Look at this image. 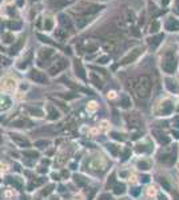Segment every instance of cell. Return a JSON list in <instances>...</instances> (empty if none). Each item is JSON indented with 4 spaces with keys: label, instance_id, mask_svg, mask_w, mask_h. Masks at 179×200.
I'll return each mask as SVG.
<instances>
[{
    "label": "cell",
    "instance_id": "10",
    "mask_svg": "<svg viewBox=\"0 0 179 200\" xmlns=\"http://www.w3.org/2000/svg\"><path fill=\"white\" fill-rule=\"evenodd\" d=\"M75 71H76V75L79 76V77H82V79H86V73H84V69H83L82 64H80L79 62L75 63Z\"/></svg>",
    "mask_w": 179,
    "mask_h": 200
},
{
    "label": "cell",
    "instance_id": "20",
    "mask_svg": "<svg viewBox=\"0 0 179 200\" xmlns=\"http://www.w3.org/2000/svg\"><path fill=\"white\" fill-rule=\"evenodd\" d=\"M50 112H51V119H55V117H58V112H56L55 110H54V108L52 107H50Z\"/></svg>",
    "mask_w": 179,
    "mask_h": 200
},
{
    "label": "cell",
    "instance_id": "6",
    "mask_svg": "<svg viewBox=\"0 0 179 200\" xmlns=\"http://www.w3.org/2000/svg\"><path fill=\"white\" fill-rule=\"evenodd\" d=\"M31 79L36 83H47V76L38 69H34L31 72Z\"/></svg>",
    "mask_w": 179,
    "mask_h": 200
},
{
    "label": "cell",
    "instance_id": "13",
    "mask_svg": "<svg viewBox=\"0 0 179 200\" xmlns=\"http://www.w3.org/2000/svg\"><path fill=\"white\" fill-rule=\"evenodd\" d=\"M54 55V51L52 49H41L40 51V60H43V59H48L51 58V56Z\"/></svg>",
    "mask_w": 179,
    "mask_h": 200
},
{
    "label": "cell",
    "instance_id": "16",
    "mask_svg": "<svg viewBox=\"0 0 179 200\" xmlns=\"http://www.w3.org/2000/svg\"><path fill=\"white\" fill-rule=\"evenodd\" d=\"M91 80H92L94 84H95V86H98L99 88L102 87V82H100L99 77H96V75H95V73H91Z\"/></svg>",
    "mask_w": 179,
    "mask_h": 200
},
{
    "label": "cell",
    "instance_id": "2",
    "mask_svg": "<svg viewBox=\"0 0 179 200\" xmlns=\"http://www.w3.org/2000/svg\"><path fill=\"white\" fill-rule=\"evenodd\" d=\"M102 5L99 4H95V3H88V1H82V3L76 4L74 7V12L79 15H84V16H88V15H94L102 11Z\"/></svg>",
    "mask_w": 179,
    "mask_h": 200
},
{
    "label": "cell",
    "instance_id": "5",
    "mask_svg": "<svg viewBox=\"0 0 179 200\" xmlns=\"http://www.w3.org/2000/svg\"><path fill=\"white\" fill-rule=\"evenodd\" d=\"M67 64H68V63L65 62V60H63V59L59 60V62H56V64H54V66L50 68V73H51V75H56V73H59L62 69H64L65 67H67Z\"/></svg>",
    "mask_w": 179,
    "mask_h": 200
},
{
    "label": "cell",
    "instance_id": "22",
    "mask_svg": "<svg viewBox=\"0 0 179 200\" xmlns=\"http://www.w3.org/2000/svg\"><path fill=\"white\" fill-rule=\"evenodd\" d=\"M107 60H108V58H102L98 60V63H102V64H104V63H107Z\"/></svg>",
    "mask_w": 179,
    "mask_h": 200
},
{
    "label": "cell",
    "instance_id": "15",
    "mask_svg": "<svg viewBox=\"0 0 179 200\" xmlns=\"http://www.w3.org/2000/svg\"><path fill=\"white\" fill-rule=\"evenodd\" d=\"M52 27H54V21H52L50 17H47L45 21H44V29L45 31H51Z\"/></svg>",
    "mask_w": 179,
    "mask_h": 200
},
{
    "label": "cell",
    "instance_id": "8",
    "mask_svg": "<svg viewBox=\"0 0 179 200\" xmlns=\"http://www.w3.org/2000/svg\"><path fill=\"white\" fill-rule=\"evenodd\" d=\"M127 121H128V125L132 127V128H138V127H140V124H142L140 117L136 116V115H131V116H128Z\"/></svg>",
    "mask_w": 179,
    "mask_h": 200
},
{
    "label": "cell",
    "instance_id": "17",
    "mask_svg": "<svg viewBox=\"0 0 179 200\" xmlns=\"http://www.w3.org/2000/svg\"><path fill=\"white\" fill-rule=\"evenodd\" d=\"M56 36H58L59 39H64V38H67V32H65L64 29H59V31L56 32Z\"/></svg>",
    "mask_w": 179,
    "mask_h": 200
},
{
    "label": "cell",
    "instance_id": "7",
    "mask_svg": "<svg viewBox=\"0 0 179 200\" xmlns=\"http://www.w3.org/2000/svg\"><path fill=\"white\" fill-rule=\"evenodd\" d=\"M166 29L171 32L179 31V21L176 19H174V17H170L169 20L166 21Z\"/></svg>",
    "mask_w": 179,
    "mask_h": 200
},
{
    "label": "cell",
    "instance_id": "21",
    "mask_svg": "<svg viewBox=\"0 0 179 200\" xmlns=\"http://www.w3.org/2000/svg\"><path fill=\"white\" fill-rule=\"evenodd\" d=\"M128 103H130V101H128V97H127V96H124V97H123V104H122V107L127 108V107H128Z\"/></svg>",
    "mask_w": 179,
    "mask_h": 200
},
{
    "label": "cell",
    "instance_id": "1",
    "mask_svg": "<svg viewBox=\"0 0 179 200\" xmlns=\"http://www.w3.org/2000/svg\"><path fill=\"white\" fill-rule=\"evenodd\" d=\"M135 92L139 97H147L151 92V79L147 75H142L135 83Z\"/></svg>",
    "mask_w": 179,
    "mask_h": 200
},
{
    "label": "cell",
    "instance_id": "19",
    "mask_svg": "<svg viewBox=\"0 0 179 200\" xmlns=\"http://www.w3.org/2000/svg\"><path fill=\"white\" fill-rule=\"evenodd\" d=\"M159 28V23L158 21H154V24H151V32H156Z\"/></svg>",
    "mask_w": 179,
    "mask_h": 200
},
{
    "label": "cell",
    "instance_id": "14",
    "mask_svg": "<svg viewBox=\"0 0 179 200\" xmlns=\"http://www.w3.org/2000/svg\"><path fill=\"white\" fill-rule=\"evenodd\" d=\"M87 23H90V19H87V17H80V19L76 20V25H78V28H83Z\"/></svg>",
    "mask_w": 179,
    "mask_h": 200
},
{
    "label": "cell",
    "instance_id": "18",
    "mask_svg": "<svg viewBox=\"0 0 179 200\" xmlns=\"http://www.w3.org/2000/svg\"><path fill=\"white\" fill-rule=\"evenodd\" d=\"M10 28H12V29H19L20 28V23H16V21H11L10 23Z\"/></svg>",
    "mask_w": 179,
    "mask_h": 200
},
{
    "label": "cell",
    "instance_id": "12",
    "mask_svg": "<svg viewBox=\"0 0 179 200\" xmlns=\"http://www.w3.org/2000/svg\"><path fill=\"white\" fill-rule=\"evenodd\" d=\"M15 88V82L14 80H4V83H3V90L4 91H12Z\"/></svg>",
    "mask_w": 179,
    "mask_h": 200
},
{
    "label": "cell",
    "instance_id": "3",
    "mask_svg": "<svg viewBox=\"0 0 179 200\" xmlns=\"http://www.w3.org/2000/svg\"><path fill=\"white\" fill-rule=\"evenodd\" d=\"M175 67H176V62H175V58H174V55H171V53H167V55L165 56V59H163L162 62V68L165 72L167 73H172L174 71H175Z\"/></svg>",
    "mask_w": 179,
    "mask_h": 200
},
{
    "label": "cell",
    "instance_id": "11",
    "mask_svg": "<svg viewBox=\"0 0 179 200\" xmlns=\"http://www.w3.org/2000/svg\"><path fill=\"white\" fill-rule=\"evenodd\" d=\"M163 39V35H158V36H152V38H150L147 40L148 44L150 45H154V47H156V45L160 43V40Z\"/></svg>",
    "mask_w": 179,
    "mask_h": 200
},
{
    "label": "cell",
    "instance_id": "9",
    "mask_svg": "<svg viewBox=\"0 0 179 200\" xmlns=\"http://www.w3.org/2000/svg\"><path fill=\"white\" fill-rule=\"evenodd\" d=\"M59 21L63 24V27L68 28V29L72 28V23H71V20H70V17L65 16V15H60V16H59Z\"/></svg>",
    "mask_w": 179,
    "mask_h": 200
},
{
    "label": "cell",
    "instance_id": "4",
    "mask_svg": "<svg viewBox=\"0 0 179 200\" xmlns=\"http://www.w3.org/2000/svg\"><path fill=\"white\" fill-rule=\"evenodd\" d=\"M142 52H143V48H142V47H136V48H134L132 51L128 52L127 55L123 58V60H122V64H128V63H132L135 59L140 55Z\"/></svg>",
    "mask_w": 179,
    "mask_h": 200
}]
</instances>
